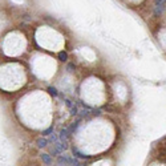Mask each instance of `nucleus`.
Instances as JSON below:
<instances>
[{
  "instance_id": "obj_2",
  "label": "nucleus",
  "mask_w": 166,
  "mask_h": 166,
  "mask_svg": "<svg viewBox=\"0 0 166 166\" xmlns=\"http://www.w3.org/2000/svg\"><path fill=\"white\" fill-rule=\"evenodd\" d=\"M69 136H71V133H69V130H68V128H64V129L60 131V140H62V141H64L65 138H68Z\"/></svg>"
},
{
  "instance_id": "obj_5",
  "label": "nucleus",
  "mask_w": 166,
  "mask_h": 166,
  "mask_svg": "<svg viewBox=\"0 0 166 166\" xmlns=\"http://www.w3.org/2000/svg\"><path fill=\"white\" fill-rule=\"evenodd\" d=\"M79 122H80V120H77V121H74V122H72V125H71L69 128H68V130H69V133L72 134L74 130L77 129V126H79Z\"/></svg>"
},
{
  "instance_id": "obj_4",
  "label": "nucleus",
  "mask_w": 166,
  "mask_h": 166,
  "mask_svg": "<svg viewBox=\"0 0 166 166\" xmlns=\"http://www.w3.org/2000/svg\"><path fill=\"white\" fill-rule=\"evenodd\" d=\"M59 60L62 62H65L68 60V53L65 52V51H61V52H59Z\"/></svg>"
},
{
  "instance_id": "obj_8",
  "label": "nucleus",
  "mask_w": 166,
  "mask_h": 166,
  "mask_svg": "<svg viewBox=\"0 0 166 166\" xmlns=\"http://www.w3.org/2000/svg\"><path fill=\"white\" fill-rule=\"evenodd\" d=\"M48 92H49L51 94H52V96H57V94H59V93H57V90H56V88H53V87H49V88H48Z\"/></svg>"
},
{
  "instance_id": "obj_3",
  "label": "nucleus",
  "mask_w": 166,
  "mask_h": 166,
  "mask_svg": "<svg viewBox=\"0 0 166 166\" xmlns=\"http://www.w3.org/2000/svg\"><path fill=\"white\" fill-rule=\"evenodd\" d=\"M41 159L44 161V164L47 165V166H51V165H52V158H51L49 154H43V156H41Z\"/></svg>"
},
{
  "instance_id": "obj_6",
  "label": "nucleus",
  "mask_w": 166,
  "mask_h": 166,
  "mask_svg": "<svg viewBox=\"0 0 166 166\" xmlns=\"http://www.w3.org/2000/svg\"><path fill=\"white\" fill-rule=\"evenodd\" d=\"M162 11H164V5H156V8H154V13L156 15H161Z\"/></svg>"
},
{
  "instance_id": "obj_1",
  "label": "nucleus",
  "mask_w": 166,
  "mask_h": 166,
  "mask_svg": "<svg viewBox=\"0 0 166 166\" xmlns=\"http://www.w3.org/2000/svg\"><path fill=\"white\" fill-rule=\"evenodd\" d=\"M36 144H37L39 148H47L48 146V140L44 138V137H40V138H37Z\"/></svg>"
},
{
  "instance_id": "obj_7",
  "label": "nucleus",
  "mask_w": 166,
  "mask_h": 166,
  "mask_svg": "<svg viewBox=\"0 0 166 166\" xmlns=\"http://www.w3.org/2000/svg\"><path fill=\"white\" fill-rule=\"evenodd\" d=\"M52 133H53V126H49L48 129H45L44 131H43V137L49 136V134H52Z\"/></svg>"
},
{
  "instance_id": "obj_9",
  "label": "nucleus",
  "mask_w": 166,
  "mask_h": 166,
  "mask_svg": "<svg viewBox=\"0 0 166 166\" xmlns=\"http://www.w3.org/2000/svg\"><path fill=\"white\" fill-rule=\"evenodd\" d=\"M166 0H156V5H164Z\"/></svg>"
}]
</instances>
